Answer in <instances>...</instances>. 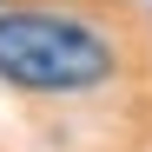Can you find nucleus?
<instances>
[{
	"label": "nucleus",
	"instance_id": "f257e3e1",
	"mask_svg": "<svg viewBox=\"0 0 152 152\" xmlns=\"http://www.w3.org/2000/svg\"><path fill=\"white\" fill-rule=\"evenodd\" d=\"M0 80L27 93H86L113 80V46L66 13H0Z\"/></svg>",
	"mask_w": 152,
	"mask_h": 152
}]
</instances>
